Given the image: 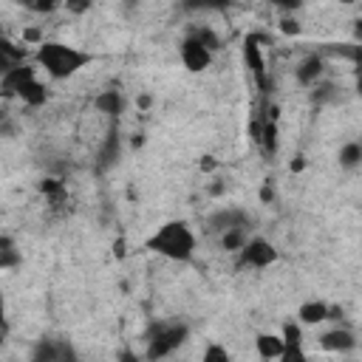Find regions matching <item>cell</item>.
<instances>
[{"label": "cell", "instance_id": "1", "mask_svg": "<svg viewBox=\"0 0 362 362\" xmlns=\"http://www.w3.org/2000/svg\"><path fill=\"white\" fill-rule=\"evenodd\" d=\"M34 62L51 76V79H71L82 68L93 62V57L76 45L59 42V40H42L34 51Z\"/></svg>", "mask_w": 362, "mask_h": 362}, {"label": "cell", "instance_id": "2", "mask_svg": "<svg viewBox=\"0 0 362 362\" xmlns=\"http://www.w3.org/2000/svg\"><path fill=\"white\" fill-rule=\"evenodd\" d=\"M144 246L158 255V257H167L173 263H189L195 257V249H198V238L195 232L189 229L187 221H167L161 223L147 240Z\"/></svg>", "mask_w": 362, "mask_h": 362}, {"label": "cell", "instance_id": "3", "mask_svg": "<svg viewBox=\"0 0 362 362\" xmlns=\"http://www.w3.org/2000/svg\"><path fill=\"white\" fill-rule=\"evenodd\" d=\"M187 334L189 328L184 322H164L156 328V334L147 339V351H144V359L147 362H161L167 359L170 354H175L184 342H187Z\"/></svg>", "mask_w": 362, "mask_h": 362}, {"label": "cell", "instance_id": "4", "mask_svg": "<svg viewBox=\"0 0 362 362\" xmlns=\"http://www.w3.org/2000/svg\"><path fill=\"white\" fill-rule=\"evenodd\" d=\"M277 249L266 240V238H249L243 243V249L238 252V266L243 269H269L272 263H277Z\"/></svg>", "mask_w": 362, "mask_h": 362}, {"label": "cell", "instance_id": "5", "mask_svg": "<svg viewBox=\"0 0 362 362\" xmlns=\"http://www.w3.org/2000/svg\"><path fill=\"white\" fill-rule=\"evenodd\" d=\"M260 42H263V37H257V34H249L243 40V62L252 71L257 88L266 93L269 90V71H266V59H263V45Z\"/></svg>", "mask_w": 362, "mask_h": 362}, {"label": "cell", "instance_id": "6", "mask_svg": "<svg viewBox=\"0 0 362 362\" xmlns=\"http://www.w3.org/2000/svg\"><path fill=\"white\" fill-rule=\"evenodd\" d=\"M31 362H76V351L68 339H37Z\"/></svg>", "mask_w": 362, "mask_h": 362}, {"label": "cell", "instance_id": "7", "mask_svg": "<svg viewBox=\"0 0 362 362\" xmlns=\"http://www.w3.org/2000/svg\"><path fill=\"white\" fill-rule=\"evenodd\" d=\"M178 54H181V62H184V68H187L189 74H201V71H206V68L212 65V51L204 48L192 34H187V37L181 40Z\"/></svg>", "mask_w": 362, "mask_h": 362}, {"label": "cell", "instance_id": "8", "mask_svg": "<svg viewBox=\"0 0 362 362\" xmlns=\"http://www.w3.org/2000/svg\"><path fill=\"white\" fill-rule=\"evenodd\" d=\"M320 348L328 351V354H348V351L356 348V334L345 325H337V328H331L320 337Z\"/></svg>", "mask_w": 362, "mask_h": 362}, {"label": "cell", "instance_id": "9", "mask_svg": "<svg viewBox=\"0 0 362 362\" xmlns=\"http://www.w3.org/2000/svg\"><path fill=\"white\" fill-rule=\"evenodd\" d=\"M37 74H34V68H28V65H11L3 76H0V93L3 96H17V90L28 82V79H34Z\"/></svg>", "mask_w": 362, "mask_h": 362}, {"label": "cell", "instance_id": "10", "mask_svg": "<svg viewBox=\"0 0 362 362\" xmlns=\"http://www.w3.org/2000/svg\"><path fill=\"white\" fill-rule=\"evenodd\" d=\"M322 71H325V59H322V54H308V57H305V59L297 65L294 76H297V82H300V85L314 88V85L320 82Z\"/></svg>", "mask_w": 362, "mask_h": 362}, {"label": "cell", "instance_id": "11", "mask_svg": "<svg viewBox=\"0 0 362 362\" xmlns=\"http://www.w3.org/2000/svg\"><path fill=\"white\" fill-rule=\"evenodd\" d=\"M283 337L280 334H269V331H263V334H257L255 337V351H257V356L263 359V362H277L280 359V354H283Z\"/></svg>", "mask_w": 362, "mask_h": 362}, {"label": "cell", "instance_id": "12", "mask_svg": "<svg viewBox=\"0 0 362 362\" xmlns=\"http://www.w3.org/2000/svg\"><path fill=\"white\" fill-rule=\"evenodd\" d=\"M328 317V303L325 300H305L297 305V322L300 325H320Z\"/></svg>", "mask_w": 362, "mask_h": 362}, {"label": "cell", "instance_id": "13", "mask_svg": "<svg viewBox=\"0 0 362 362\" xmlns=\"http://www.w3.org/2000/svg\"><path fill=\"white\" fill-rule=\"evenodd\" d=\"M232 226H246V215L240 209H221L209 218V229H215V232H226Z\"/></svg>", "mask_w": 362, "mask_h": 362}, {"label": "cell", "instance_id": "14", "mask_svg": "<svg viewBox=\"0 0 362 362\" xmlns=\"http://www.w3.org/2000/svg\"><path fill=\"white\" fill-rule=\"evenodd\" d=\"M93 107L99 110V113H105V116H119L122 113V107H124V99H122V93L119 90H102L96 99H93Z\"/></svg>", "mask_w": 362, "mask_h": 362}, {"label": "cell", "instance_id": "15", "mask_svg": "<svg viewBox=\"0 0 362 362\" xmlns=\"http://www.w3.org/2000/svg\"><path fill=\"white\" fill-rule=\"evenodd\" d=\"M17 96L28 105V107H40V105H45V99H48V93H45V85L34 76V79H28L20 90H17Z\"/></svg>", "mask_w": 362, "mask_h": 362}, {"label": "cell", "instance_id": "16", "mask_svg": "<svg viewBox=\"0 0 362 362\" xmlns=\"http://www.w3.org/2000/svg\"><path fill=\"white\" fill-rule=\"evenodd\" d=\"M249 240V232H246V226H232V229H226V232H221V249L223 252H232V255H238L240 249H243V243Z\"/></svg>", "mask_w": 362, "mask_h": 362}, {"label": "cell", "instance_id": "17", "mask_svg": "<svg viewBox=\"0 0 362 362\" xmlns=\"http://www.w3.org/2000/svg\"><path fill=\"white\" fill-rule=\"evenodd\" d=\"M359 164H362V144L356 139H351L339 147V167L342 170H356Z\"/></svg>", "mask_w": 362, "mask_h": 362}, {"label": "cell", "instance_id": "18", "mask_svg": "<svg viewBox=\"0 0 362 362\" xmlns=\"http://www.w3.org/2000/svg\"><path fill=\"white\" fill-rule=\"evenodd\" d=\"M260 147H263L269 156H274V153H277V124H274L272 119H263V136H260Z\"/></svg>", "mask_w": 362, "mask_h": 362}, {"label": "cell", "instance_id": "19", "mask_svg": "<svg viewBox=\"0 0 362 362\" xmlns=\"http://www.w3.org/2000/svg\"><path fill=\"white\" fill-rule=\"evenodd\" d=\"M201 362H232V354H229L226 345L209 342V345L204 348V354H201Z\"/></svg>", "mask_w": 362, "mask_h": 362}, {"label": "cell", "instance_id": "20", "mask_svg": "<svg viewBox=\"0 0 362 362\" xmlns=\"http://www.w3.org/2000/svg\"><path fill=\"white\" fill-rule=\"evenodd\" d=\"M23 263V255L20 249H0V272H8V269H17Z\"/></svg>", "mask_w": 362, "mask_h": 362}, {"label": "cell", "instance_id": "21", "mask_svg": "<svg viewBox=\"0 0 362 362\" xmlns=\"http://www.w3.org/2000/svg\"><path fill=\"white\" fill-rule=\"evenodd\" d=\"M280 31L288 34V37H294V34H300V23H297L294 17H283V20H280Z\"/></svg>", "mask_w": 362, "mask_h": 362}, {"label": "cell", "instance_id": "22", "mask_svg": "<svg viewBox=\"0 0 362 362\" xmlns=\"http://www.w3.org/2000/svg\"><path fill=\"white\" fill-rule=\"evenodd\" d=\"M116 362H147V359H141L139 354H133L130 348H122L119 354H116Z\"/></svg>", "mask_w": 362, "mask_h": 362}, {"label": "cell", "instance_id": "23", "mask_svg": "<svg viewBox=\"0 0 362 362\" xmlns=\"http://www.w3.org/2000/svg\"><path fill=\"white\" fill-rule=\"evenodd\" d=\"M28 8H34V11H51V8H57L54 3H31Z\"/></svg>", "mask_w": 362, "mask_h": 362}, {"label": "cell", "instance_id": "24", "mask_svg": "<svg viewBox=\"0 0 362 362\" xmlns=\"http://www.w3.org/2000/svg\"><path fill=\"white\" fill-rule=\"evenodd\" d=\"M272 198H274V192H272V187H269V184H266V187H263V189H260V201H263V204H269V201H272Z\"/></svg>", "mask_w": 362, "mask_h": 362}, {"label": "cell", "instance_id": "25", "mask_svg": "<svg viewBox=\"0 0 362 362\" xmlns=\"http://www.w3.org/2000/svg\"><path fill=\"white\" fill-rule=\"evenodd\" d=\"M17 243H14V238H8V235H0V249H14Z\"/></svg>", "mask_w": 362, "mask_h": 362}, {"label": "cell", "instance_id": "26", "mask_svg": "<svg viewBox=\"0 0 362 362\" xmlns=\"http://www.w3.org/2000/svg\"><path fill=\"white\" fill-rule=\"evenodd\" d=\"M85 8H88V3H68V11H76V14H79V11H85Z\"/></svg>", "mask_w": 362, "mask_h": 362}, {"label": "cell", "instance_id": "27", "mask_svg": "<svg viewBox=\"0 0 362 362\" xmlns=\"http://www.w3.org/2000/svg\"><path fill=\"white\" fill-rule=\"evenodd\" d=\"M201 170H215V161H212V156H204V161H201Z\"/></svg>", "mask_w": 362, "mask_h": 362}, {"label": "cell", "instance_id": "28", "mask_svg": "<svg viewBox=\"0 0 362 362\" xmlns=\"http://www.w3.org/2000/svg\"><path fill=\"white\" fill-rule=\"evenodd\" d=\"M6 331H8V328H0V342L6 339Z\"/></svg>", "mask_w": 362, "mask_h": 362}]
</instances>
